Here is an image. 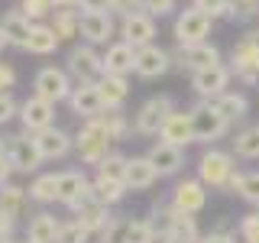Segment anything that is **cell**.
Instances as JSON below:
<instances>
[{
	"mask_svg": "<svg viewBox=\"0 0 259 243\" xmlns=\"http://www.w3.org/2000/svg\"><path fill=\"white\" fill-rule=\"evenodd\" d=\"M149 224L156 227L159 240H168V243H201L198 221H194L191 214H182V211H175L172 205L152 208Z\"/></svg>",
	"mask_w": 259,
	"mask_h": 243,
	"instance_id": "obj_1",
	"label": "cell"
},
{
	"mask_svg": "<svg viewBox=\"0 0 259 243\" xmlns=\"http://www.w3.org/2000/svg\"><path fill=\"white\" fill-rule=\"evenodd\" d=\"M110 133L107 127L101 124V117H91V120H81L78 133H75V156L84 162V166H97L104 156H110Z\"/></svg>",
	"mask_w": 259,
	"mask_h": 243,
	"instance_id": "obj_2",
	"label": "cell"
},
{
	"mask_svg": "<svg viewBox=\"0 0 259 243\" xmlns=\"http://www.w3.org/2000/svg\"><path fill=\"white\" fill-rule=\"evenodd\" d=\"M237 175V159L233 152H224V149H204L198 159V178L207 185V188H217V191H230V182Z\"/></svg>",
	"mask_w": 259,
	"mask_h": 243,
	"instance_id": "obj_3",
	"label": "cell"
},
{
	"mask_svg": "<svg viewBox=\"0 0 259 243\" xmlns=\"http://www.w3.org/2000/svg\"><path fill=\"white\" fill-rule=\"evenodd\" d=\"M210 26H214V16L207 10L185 7V10H178L175 23H172V36H175L178 46H198V43H207Z\"/></svg>",
	"mask_w": 259,
	"mask_h": 243,
	"instance_id": "obj_4",
	"label": "cell"
},
{
	"mask_svg": "<svg viewBox=\"0 0 259 243\" xmlns=\"http://www.w3.org/2000/svg\"><path fill=\"white\" fill-rule=\"evenodd\" d=\"M91 194L94 188H91V178L84 175V169H62V172H55V205H65L75 214Z\"/></svg>",
	"mask_w": 259,
	"mask_h": 243,
	"instance_id": "obj_5",
	"label": "cell"
},
{
	"mask_svg": "<svg viewBox=\"0 0 259 243\" xmlns=\"http://www.w3.org/2000/svg\"><path fill=\"white\" fill-rule=\"evenodd\" d=\"M65 71L71 75L75 85H94L104 75V52H97V46L91 43L71 46L68 59H65Z\"/></svg>",
	"mask_w": 259,
	"mask_h": 243,
	"instance_id": "obj_6",
	"label": "cell"
},
{
	"mask_svg": "<svg viewBox=\"0 0 259 243\" xmlns=\"http://www.w3.org/2000/svg\"><path fill=\"white\" fill-rule=\"evenodd\" d=\"M4 156L10 159L16 175H36L39 169L46 166L42 156H39V149H36V140H32V133H26V130L7 136L4 140Z\"/></svg>",
	"mask_w": 259,
	"mask_h": 243,
	"instance_id": "obj_7",
	"label": "cell"
},
{
	"mask_svg": "<svg viewBox=\"0 0 259 243\" xmlns=\"http://www.w3.org/2000/svg\"><path fill=\"white\" fill-rule=\"evenodd\" d=\"M230 71L243 85H259V29L240 36V43L230 52Z\"/></svg>",
	"mask_w": 259,
	"mask_h": 243,
	"instance_id": "obj_8",
	"label": "cell"
},
{
	"mask_svg": "<svg viewBox=\"0 0 259 243\" xmlns=\"http://www.w3.org/2000/svg\"><path fill=\"white\" fill-rule=\"evenodd\" d=\"M71 91H75V81H71V75L65 68H59V65H42V68L36 71V78H32V94L49 101V104L68 101Z\"/></svg>",
	"mask_w": 259,
	"mask_h": 243,
	"instance_id": "obj_9",
	"label": "cell"
},
{
	"mask_svg": "<svg viewBox=\"0 0 259 243\" xmlns=\"http://www.w3.org/2000/svg\"><path fill=\"white\" fill-rule=\"evenodd\" d=\"M175 110V101L168 94H156L149 101L140 104V110L133 113V133L136 136H159L162 124L168 120V113Z\"/></svg>",
	"mask_w": 259,
	"mask_h": 243,
	"instance_id": "obj_10",
	"label": "cell"
},
{
	"mask_svg": "<svg viewBox=\"0 0 259 243\" xmlns=\"http://www.w3.org/2000/svg\"><path fill=\"white\" fill-rule=\"evenodd\" d=\"M188 113H191V127H194V143H217L230 130V124L214 110L210 101H198L194 107H188Z\"/></svg>",
	"mask_w": 259,
	"mask_h": 243,
	"instance_id": "obj_11",
	"label": "cell"
},
{
	"mask_svg": "<svg viewBox=\"0 0 259 243\" xmlns=\"http://www.w3.org/2000/svg\"><path fill=\"white\" fill-rule=\"evenodd\" d=\"M230 81H233V71L230 65H210V68H201L191 75V88L194 94L201 97V101H214V97H221L224 91H230Z\"/></svg>",
	"mask_w": 259,
	"mask_h": 243,
	"instance_id": "obj_12",
	"label": "cell"
},
{
	"mask_svg": "<svg viewBox=\"0 0 259 243\" xmlns=\"http://www.w3.org/2000/svg\"><path fill=\"white\" fill-rule=\"evenodd\" d=\"M117 36L123 39V43H130L133 49H143V46L156 43V16H149L146 10H136V13L120 16Z\"/></svg>",
	"mask_w": 259,
	"mask_h": 243,
	"instance_id": "obj_13",
	"label": "cell"
},
{
	"mask_svg": "<svg viewBox=\"0 0 259 243\" xmlns=\"http://www.w3.org/2000/svg\"><path fill=\"white\" fill-rule=\"evenodd\" d=\"M32 140H36V149L42 156V162H62L75 152V136L62 127H49L42 133H32Z\"/></svg>",
	"mask_w": 259,
	"mask_h": 243,
	"instance_id": "obj_14",
	"label": "cell"
},
{
	"mask_svg": "<svg viewBox=\"0 0 259 243\" xmlns=\"http://www.w3.org/2000/svg\"><path fill=\"white\" fill-rule=\"evenodd\" d=\"M172 62L175 68H185V71H201V68H210V65H221V49L214 43H198V46H175L172 52Z\"/></svg>",
	"mask_w": 259,
	"mask_h": 243,
	"instance_id": "obj_15",
	"label": "cell"
},
{
	"mask_svg": "<svg viewBox=\"0 0 259 243\" xmlns=\"http://www.w3.org/2000/svg\"><path fill=\"white\" fill-rule=\"evenodd\" d=\"M16 120H20V127L26 130V133H42V130L55 127V104L29 94L26 101H20V117Z\"/></svg>",
	"mask_w": 259,
	"mask_h": 243,
	"instance_id": "obj_16",
	"label": "cell"
},
{
	"mask_svg": "<svg viewBox=\"0 0 259 243\" xmlns=\"http://www.w3.org/2000/svg\"><path fill=\"white\" fill-rule=\"evenodd\" d=\"M168 68H175L172 52H168V49H162V46H156V43L136 49V71H133V75H140V78H146V81H152V78L165 75Z\"/></svg>",
	"mask_w": 259,
	"mask_h": 243,
	"instance_id": "obj_17",
	"label": "cell"
},
{
	"mask_svg": "<svg viewBox=\"0 0 259 243\" xmlns=\"http://www.w3.org/2000/svg\"><path fill=\"white\" fill-rule=\"evenodd\" d=\"M207 205V185L201 182V178H185V182L175 185L172 191V208L182 211V214H201Z\"/></svg>",
	"mask_w": 259,
	"mask_h": 243,
	"instance_id": "obj_18",
	"label": "cell"
},
{
	"mask_svg": "<svg viewBox=\"0 0 259 243\" xmlns=\"http://www.w3.org/2000/svg\"><path fill=\"white\" fill-rule=\"evenodd\" d=\"M117 26L120 23H113V13H81V39L91 46H110Z\"/></svg>",
	"mask_w": 259,
	"mask_h": 243,
	"instance_id": "obj_19",
	"label": "cell"
},
{
	"mask_svg": "<svg viewBox=\"0 0 259 243\" xmlns=\"http://www.w3.org/2000/svg\"><path fill=\"white\" fill-rule=\"evenodd\" d=\"M68 110L75 113V117H81V120H91V117H101L104 110V97H101V91H97V81L94 85H75V91H71V97L68 101Z\"/></svg>",
	"mask_w": 259,
	"mask_h": 243,
	"instance_id": "obj_20",
	"label": "cell"
},
{
	"mask_svg": "<svg viewBox=\"0 0 259 243\" xmlns=\"http://www.w3.org/2000/svg\"><path fill=\"white\" fill-rule=\"evenodd\" d=\"M104 71L107 75H133L136 71V49L123 43V39H113V43L104 49Z\"/></svg>",
	"mask_w": 259,
	"mask_h": 243,
	"instance_id": "obj_21",
	"label": "cell"
},
{
	"mask_svg": "<svg viewBox=\"0 0 259 243\" xmlns=\"http://www.w3.org/2000/svg\"><path fill=\"white\" fill-rule=\"evenodd\" d=\"M162 143H172L178 149H185L188 143H194V127H191V113L188 110H172L168 120L162 124V133H159Z\"/></svg>",
	"mask_w": 259,
	"mask_h": 243,
	"instance_id": "obj_22",
	"label": "cell"
},
{
	"mask_svg": "<svg viewBox=\"0 0 259 243\" xmlns=\"http://www.w3.org/2000/svg\"><path fill=\"white\" fill-rule=\"evenodd\" d=\"M159 178H162V175H159V169L149 162V156H133V159H126V175H123L126 191H146V188H152Z\"/></svg>",
	"mask_w": 259,
	"mask_h": 243,
	"instance_id": "obj_23",
	"label": "cell"
},
{
	"mask_svg": "<svg viewBox=\"0 0 259 243\" xmlns=\"http://www.w3.org/2000/svg\"><path fill=\"white\" fill-rule=\"evenodd\" d=\"M75 221L84 227V230H91L94 237H97V233H101L104 227L113 221V214H110V205H104V201H97L94 194H91V198H88L84 205L75 211Z\"/></svg>",
	"mask_w": 259,
	"mask_h": 243,
	"instance_id": "obj_24",
	"label": "cell"
},
{
	"mask_svg": "<svg viewBox=\"0 0 259 243\" xmlns=\"http://www.w3.org/2000/svg\"><path fill=\"white\" fill-rule=\"evenodd\" d=\"M146 156H149V162L159 169L162 178H165V175H178L182 166H185V149H178V146H172V143H162V140L152 146Z\"/></svg>",
	"mask_w": 259,
	"mask_h": 243,
	"instance_id": "obj_25",
	"label": "cell"
},
{
	"mask_svg": "<svg viewBox=\"0 0 259 243\" xmlns=\"http://www.w3.org/2000/svg\"><path fill=\"white\" fill-rule=\"evenodd\" d=\"M97 91H101L107 110H123V104L130 97V81L123 75H107V71H104V75L97 78Z\"/></svg>",
	"mask_w": 259,
	"mask_h": 243,
	"instance_id": "obj_26",
	"label": "cell"
},
{
	"mask_svg": "<svg viewBox=\"0 0 259 243\" xmlns=\"http://www.w3.org/2000/svg\"><path fill=\"white\" fill-rule=\"evenodd\" d=\"M0 26H4V32H7V39H10L13 49H23V52H26L29 32H32V20L20 10V7H16V10H10V13H4Z\"/></svg>",
	"mask_w": 259,
	"mask_h": 243,
	"instance_id": "obj_27",
	"label": "cell"
},
{
	"mask_svg": "<svg viewBox=\"0 0 259 243\" xmlns=\"http://www.w3.org/2000/svg\"><path fill=\"white\" fill-rule=\"evenodd\" d=\"M59 230H62V221L49 211H39V214L29 217L26 224V240L29 243H55L59 240Z\"/></svg>",
	"mask_w": 259,
	"mask_h": 243,
	"instance_id": "obj_28",
	"label": "cell"
},
{
	"mask_svg": "<svg viewBox=\"0 0 259 243\" xmlns=\"http://www.w3.org/2000/svg\"><path fill=\"white\" fill-rule=\"evenodd\" d=\"M214 110L221 113V117L227 120V124H237V120L246 117V110H249V101H246V94H240V91H224L221 97H214Z\"/></svg>",
	"mask_w": 259,
	"mask_h": 243,
	"instance_id": "obj_29",
	"label": "cell"
},
{
	"mask_svg": "<svg viewBox=\"0 0 259 243\" xmlns=\"http://www.w3.org/2000/svg\"><path fill=\"white\" fill-rule=\"evenodd\" d=\"M59 46H62V39L55 36V29L49 26V23H32L29 46H26V52H29V55H52Z\"/></svg>",
	"mask_w": 259,
	"mask_h": 243,
	"instance_id": "obj_30",
	"label": "cell"
},
{
	"mask_svg": "<svg viewBox=\"0 0 259 243\" xmlns=\"http://www.w3.org/2000/svg\"><path fill=\"white\" fill-rule=\"evenodd\" d=\"M26 205H29V191L23 188V185L10 182V185L0 188V211H4V214H10V217L20 221V217L26 214Z\"/></svg>",
	"mask_w": 259,
	"mask_h": 243,
	"instance_id": "obj_31",
	"label": "cell"
},
{
	"mask_svg": "<svg viewBox=\"0 0 259 243\" xmlns=\"http://www.w3.org/2000/svg\"><path fill=\"white\" fill-rule=\"evenodd\" d=\"M49 26L55 29V36L62 39H75L81 36V10H55L49 16Z\"/></svg>",
	"mask_w": 259,
	"mask_h": 243,
	"instance_id": "obj_32",
	"label": "cell"
},
{
	"mask_svg": "<svg viewBox=\"0 0 259 243\" xmlns=\"http://www.w3.org/2000/svg\"><path fill=\"white\" fill-rule=\"evenodd\" d=\"M26 191L32 205H55V172H36Z\"/></svg>",
	"mask_w": 259,
	"mask_h": 243,
	"instance_id": "obj_33",
	"label": "cell"
},
{
	"mask_svg": "<svg viewBox=\"0 0 259 243\" xmlns=\"http://www.w3.org/2000/svg\"><path fill=\"white\" fill-rule=\"evenodd\" d=\"M91 188H94V198L97 201H104V205H120L123 201V194H126V185L123 182H117V178H104V175H94L91 178Z\"/></svg>",
	"mask_w": 259,
	"mask_h": 243,
	"instance_id": "obj_34",
	"label": "cell"
},
{
	"mask_svg": "<svg viewBox=\"0 0 259 243\" xmlns=\"http://www.w3.org/2000/svg\"><path fill=\"white\" fill-rule=\"evenodd\" d=\"M233 156L240 159H259V124L240 130L233 136Z\"/></svg>",
	"mask_w": 259,
	"mask_h": 243,
	"instance_id": "obj_35",
	"label": "cell"
},
{
	"mask_svg": "<svg viewBox=\"0 0 259 243\" xmlns=\"http://www.w3.org/2000/svg\"><path fill=\"white\" fill-rule=\"evenodd\" d=\"M230 191L259 208V172H237L230 182Z\"/></svg>",
	"mask_w": 259,
	"mask_h": 243,
	"instance_id": "obj_36",
	"label": "cell"
},
{
	"mask_svg": "<svg viewBox=\"0 0 259 243\" xmlns=\"http://www.w3.org/2000/svg\"><path fill=\"white\" fill-rule=\"evenodd\" d=\"M101 124L107 127V133H110L113 143H123L126 136H130V130H133V120H126L123 110H104L101 113Z\"/></svg>",
	"mask_w": 259,
	"mask_h": 243,
	"instance_id": "obj_37",
	"label": "cell"
},
{
	"mask_svg": "<svg viewBox=\"0 0 259 243\" xmlns=\"http://www.w3.org/2000/svg\"><path fill=\"white\" fill-rule=\"evenodd\" d=\"M126 159H130V156H123V152L113 149L110 156H104V159L94 166V175H104V178H117V182H123V175H126ZM123 185H126V182H123Z\"/></svg>",
	"mask_w": 259,
	"mask_h": 243,
	"instance_id": "obj_38",
	"label": "cell"
},
{
	"mask_svg": "<svg viewBox=\"0 0 259 243\" xmlns=\"http://www.w3.org/2000/svg\"><path fill=\"white\" fill-rule=\"evenodd\" d=\"M126 243H159V233H156V227L149 224V217H130Z\"/></svg>",
	"mask_w": 259,
	"mask_h": 243,
	"instance_id": "obj_39",
	"label": "cell"
},
{
	"mask_svg": "<svg viewBox=\"0 0 259 243\" xmlns=\"http://www.w3.org/2000/svg\"><path fill=\"white\" fill-rule=\"evenodd\" d=\"M191 7H201V10H207L214 20H240V16H237V7H233V0H191Z\"/></svg>",
	"mask_w": 259,
	"mask_h": 243,
	"instance_id": "obj_40",
	"label": "cell"
},
{
	"mask_svg": "<svg viewBox=\"0 0 259 243\" xmlns=\"http://www.w3.org/2000/svg\"><path fill=\"white\" fill-rule=\"evenodd\" d=\"M126 227H130V217H113V221L97 233V243H126Z\"/></svg>",
	"mask_w": 259,
	"mask_h": 243,
	"instance_id": "obj_41",
	"label": "cell"
},
{
	"mask_svg": "<svg viewBox=\"0 0 259 243\" xmlns=\"http://www.w3.org/2000/svg\"><path fill=\"white\" fill-rule=\"evenodd\" d=\"M91 237H94V233H91V230H84V227H81L75 217H71V221H65V224H62L59 240H55V243H91Z\"/></svg>",
	"mask_w": 259,
	"mask_h": 243,
	"instance_id": "obj_42",
	"label": "cell"
},
{
	"mask_svg": "<svg viewBox=\"0 0 259 243\" xmlns=\"http://www.w3.org/2000/svg\"><path fill=\"white\" fill-rule=\"evenodd\" d=\"M20 10L26 13L32 23H46V16L55 13V4H52V0H23Z\"/></svg>",
	"mask_w": 259,
	"mask_h": 243,
	"instance_id": "obj_43",
	"label": "cell"
},
{
	"mask_svg": "<svg viewBox=\"0 0 259 243\" xmlns=\"http://www.w3.org/2000/svg\"><path fill=\"white\" fill-rule=\"evenodd\" d=\"M237 230H240V240L243 243H259V211L243 214L240 224H237Z\"/></svg>",
	"mask_w": 259,
	"mask_h": 243,
	"instance_id": "obj_44",
	"label": "cell"
},
{
	"mask_svg": "<svg viewBox=\"0 0 259 243\" xmlns=\"http://www.w3.org/2000/svg\"><path fill=\"white\" fill-rule=\"evenodd\" d=\"M13 117H20V101L13 97V91L0 94V127H7Z\"/></svg>",
	"mask_w": 259,
	"mask_h": 243,
	"instance_id": "obj_45",
	"label": "cell"
},
{
	"mask_svg": "<svg viewBox=\"0 0 259 243\" xmlns=\"http://www.w3.org/2000/svg\"><path fill=\"white\" fill-rule=\"evenodd\" d=\"M143 10L149 16H156V20H162V16L175 13V0H143Z\"/></svg>",
	"mask_w": 259,
	"mask_h": 243,
	"instance_id": "obj_46",
	"label": "cell"
},
{
	"mask_svg": "<svg viewBox=\"0 0 259 243\" xmlns=\"http://www.w3.org/2000/svg\"><path fill=\"white\" fill-rule=\"evenodd\" d=\"M16 217H10V214H4L0 211V243H10V240H16Z\"/></svg>",
	"mask_w": 259,
	"mask_h": 243,
	"instance_id": "obj_47",
	"label": "cell"
},
{
	"mask_svg": "<svg viewBox=\"0 0 259 243\" xmlns=\"http://www.w3.org/2000/svg\"><path fill=\"white\" fill-rule=\"evenodd\" d=\"M233 7H237L240 20H253V16H259V0H233Z\"/></svg>",
	"mask_w": 259,
	"mask_h": 243,
	"instance_id": "obj_48",
	"label": "cell"
},
{
	"mask_svg": "<svg viewBox=\"0 0 259 243\" xmlns=\"http://www.w3.org/2000/svg\"><path fill=\"white\" fill-rule=\"evenodd\" d=\"M78 10L81 13H113L110 0H78Z\"/></svg>",
	"mask_w": 259,
	"mask_h": 243,
	"instance_id": "obj_49",
	"label": "cell"
},
{
	"mask_svg": "<svg viewBox=\"0 0 259 243\" xmlns=\"http://www.w3.org/2000/svg\"><path fill=\"white\" fill-rule=\"evenodd\" d=\"M110 10L120 13V16H126V13L143 10V0H110Z\"/></svg>",
	"mask_w": 259,
	"mask_h": 243,
	"instance_id": "obj_50",
	"label": "cell"
},
{
	"mask_svg": "<svg viewBox=\"0 0 259 243\" xmlns=\"http://www.w3.org/2000/svg\"><path fill=\"white\" fill-rule=\"evenodd\" d=\"M13 85H16V71H13V65L0 62V94H4V91H10Z\"/></svg>",
	"mask_w": 259,
	"mask_h": 243,
	"instance_id": "obj_51",
	"label": "cell"
},
{
	"mask_svg": "<svg viewBox=\"0 0 259 243\" xmlns=\"http://www.w3.org/2000/svg\"><path fill=\"white\" fill-rule=\"evenodd\" d=\"M201 243H237V237L227 230H210L207 237H201Z\"/></svg>",
	"mask_w": 259,
	"mask_h": 243,
	"instance_id": "obj_52",
	"label": "cell"
},
{
	"mask_svg": "<svg viewBox=\"0 0 259 243\" xmlns=\"http://www.w3.org/2000/svg\"><path fill=\"white\" fill-rule=\"evenodd\" d=\"M10 175H13V166H10V159L0 152V188H4V185H10Z\"/></svg>",
	"mask_w": 259,
	"mask_h": 243,
	"instance_id": "obj_53",
	"label": "cell"
},
{
	"mask_svg": "<svg viewBox=\"0 0 259 243\" xmlns=\"http://www.w3.org/2000/svg\"><path fill=\"white\" fill-rule=\"evenodd\" d=\"M55 10H78V0H52Z\"/></svg>",
	"mask_w": 259,
	"mask_h": 243,
	"instance_id": "obj_54",
	"label": "cell"
},
{
	"mask_svg": "<svg viewBox=\"0 0 259 243\" xmlns=\"http://www.w3.org/2000/svg\"><path fill=\"white\" fill-rule=\"evenodd\" d=\"M7 46H10V39H7V32H4V26H0V52H4Z\"/></svg>",
	"mask_w": 259,
	"mask_h": 243,
	"instance_id": "obj_55",
	"label": "cell"
},
{
	"mask_svg": "<svg viewBox=\"0 0 259 243\" xmlns=\"http://www.w3.org/2000/svg\"><path fill=\"white\" fill-rule=\"evenodd\" d=\"M10 243H29V240H10Z\"/></svg>",
	"mask_w": 259,
	"mask_h": 243,
	"instance_id": "obj_56",
	"label": "cell"
},
{
	"mask_svg": "<svg viewBox=\"0 0 259 243\" xmlns=\"http://www.w3.org/2000/svg\"><path fill=\"white\" fill-rule=\"evenodd\" d=\"M0 152H4V140H0Z\"/></svg>",
	"mask_w": 259,
	"mask_h": 243,
	"instance_id": "obj_57",
	"label": "cell"
},
{
	"mask_svg": "<svg viewBox=\"0 0 259 243\" xmlns=\"http://www.w3.org/2000/svg\"><path fill=\"white\" fill-rule=\"evenodd\" d=\"M159 243H168V240H159Z\"/></svg>",
	"mask_w": 259,
	"mask_h": 243,
	"instance_id": "obj_58",
	"label": "cell"
}]
</instances>
